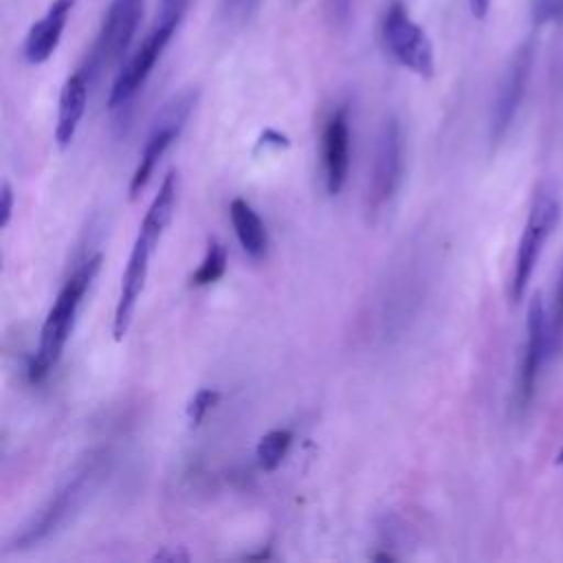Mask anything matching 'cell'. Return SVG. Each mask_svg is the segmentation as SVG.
<instances>
[{
  "label": "cell",
  "instance_id": "cell-1",
  "mask_svg": "<svg viewBox=\"0 0 563 563\" xmlns=\"http://www.w3.org/2000/svg\"><path fill=\"white\" fill-rule=\"evenodd\" d=\"M176 194H178V174L172 169L163 178L158 194L154 196L150 209L145 211V218L139 227L136 240L132 244V251H130V257H128V264H125V271L121 277V290H119V299L114 306V319H112V334L117 341H121L130 330L139 297H141L145 279H147L150 257H152L165 227L172 220Z\"/></svg>",
  "mask_w": 563,
  "mask_h": 563
},
{
  "label": "cell",
  "instance_id": "cell-2",
  "mask_svg": "<svg viewBox=\"0 0 563 563\" xmlns=\"http://www.w3.org/2000/svg\"><path fill=\"white\" fill-rule=\"evenodd\" d=\"M108 451L97 449L88 453L73 475L53 493V497L9 539L7 550H29L51 534H55L62 526H66L73 515L90 499V495L99 488L101 479L108 473Z\"/></svg>",
  "mask_w": 563,
  "mask_h": 563
},
{
  "label": "cell",
  "instance_id": "cell-4",
  "mask_svg": "<svg viewBox=\"0 0 563 563\" xmlns=\"http://www.w3.org/2000/svg\"><path fill=\"white\" fill-rule=\"evenodd\" d=\"M559 216H561V202H559L556 189L548 183L539 185L528 211V220L517 246V255H515V268L510 277V299L515 303L521 301L528 288V282L532 277V271L539 262V255L543 251V244L554 231Z\"/></svg>",
  "mask_w": 563,
  "mask_h": 563
},
{
  "label": "cell",
  "instance_id": "cell-11",
  "mask_svg": "<svg viewBox=\"0 0 563 563\" xmlns=\"http://www.w3.org/2000/svg\"><path fill=\"white\" fill-rule=\"evenodd\" d=\"M548 350V312L541 295L537 292L528 306V323H526V345L521 354V365L517 372L515 402L519 409H526L534 396L539 369L543 365Z\"/></svg>",
  "mask_w": 563,
  "mask_h": 563
},
{
  "label": "cell",
  "instance_id": "cell-9",
  "mask_svg": "<svg viewBox=\"0 0 563 563\" xmlns=\"http://www.w3.org/2000/svg\"><path fill=\"white\" fill-rule=\"evenodd\" d=\"M402 180V130L400 123L389 117L376 141L372 183L367 191V205L372 211H380L396 196Z\"/></svg>",
  "mask_w": 563,
  "mask_h": 563
},
{
  "label": "cell",
  "instance_id": "cell-12",
  "mask_svg": "<svg viewBox=\"0 0 563 563\" xmlns=\"http://www.w3.org/2000/svg\"><path fill=\"white\" fill-rule=\"evenodd\" d=\"M321 163L325 191L336 196L350 172V114L347 108H336L325 121L321 136Z\"/></svg>",
  "mask_w": 563,
  "mask_h": 563
},
{
  "label": "cell",
  "instance_id": "cell-24",
  "mask_svg": "<svg viewBox=\"0 0 563 563\" xmlns=\"http://www.w3.org/2000/svg\"><path fill=\"white\" fill-rule=\"evenodd\" d=\"M488 7H490V0H468V9L475 20H484L488 13Z\"/></svg>",
  "mask_w": 563,
  "mask_h": 563
},
{
  "label": "cell",
  "instance_id": "cell-18",
  "mask_svg": "<svg viewBox=\"0 0 563 563\" xmlns=\"http://www.w3.org/2000/svg\"><path fill=\"white\" fill-rule=\"evenodd\" d=\"M563 345V266L552 292V306L548 312V350L550 354L559 352Z\"/></svg>",
  "mask_w": 563,
  "mask_h": 563
},
{
  "label": "cell",
  "instance_id": "cell-16",
  "mask_svg": "<svg viewBox=\"0 0 563 563\" xmlns=\"http://www.w3.org/2000/svg\"><path fill=\"white\" fill-rule=\"evenodd\" d=\"M290 442H292V433L288 429H273V431L264 433L255 446L257 464L264 471H275L282 464V460L286 457Z\"/></svg>",
  "mask_w": 563,
  "mask_h": 563
},
{
  "label": "cell",
  "instance_id": "cell-20",
  "mask_svg": "<svg viewBox=\"0 0 563 563\" xmlns=\"http://www.w3.org/2000/svg\"><path fill=\"white\" fill-rule=\"evenodd\" d=\"M563 18V0H534L532 2V22L543 26L548 22H559Z\"/></svg>",
  "mask_w": 563,
  "mask_h": 563
},
{
  "label": "cell",
  "instance_id": "cell-14",
  "mask_svg": "<svg viewBox=\"0 0 563 563\" xmlns=\"http://www.w3.org/2000/svg\"><path fill=\"white\" fill-rule=\"evenodd\" d=\"M88 84H90L88 73L84 68H77L73 75L66 77V81L62 86L59 106H57V123H55V141L62 150L66 145H70V141L77 134V128L86 112Z\"/></svg>",
  "mask_w": 563,
  "mask_h": 563
},
{
  "label": "cell",
  "instance_id": "cell-19",
  "mask_svg": "<svg viewBox=\"0 0 563 563\" xmlns=\"http://www.w3.org/2000/svg\"><path fill=\"white\" fill-rule=\"evenodd\" d=\"M218 400H220V391L209 389V387L198 389V391L194 394V398L189 400V405H187V418H189V422H191L194 427L200 424L202 418L207 416V411H209Z\"/></svg>",
  "mask_w": 563,
  "mask_h": 563
},
{
  "label": "cell",
  "instance_id": "cell-13",
  "mask_svg": "<svg viewBox=\"0 0 563 563\" xmlns=\"http://www.w3.org/2000/svg\"><path fill=\"white\" fill-rule=\"evenodd\" d=\"M75 0H53L46 13L35 20L24 37V59L29 64H44L57 48Z\"/></svg>",
  "mask_w": 563,
  "mask_h": 563
},
{
  "label": "cell",
  "instance_id": "cell-7",
  "mask_svg": "<svg viewBox=\"0 0 563 563\" xmlns=\"http://www.w3.org/2000/svg\"><path fill=\"white\" fill-rule=\"evenodd\" d=\"M196 106V90H183L178 95H174L156 114L145 145L141 150V158L139 165L132 174L130 180V198H136L139 191L147 185L150 176L154 174L156 163L161 161V156L167 152V147L178 139L180 130L185 128V121L189 119L191 110Z\"/></svg>",
  "mask_w": 563,
  "mask_h": 563
},
{
  "label": "cell",
  "instance_id": "cell-6",
  "mask_svg": "<svg viewBox=\"0 0 563 563\" xmlns=\"http://www.w3.org/2000/svg\"><path fill=\"white\" fill-rule=\"evenodd\" d=\"M383 40L389 55L422 79H431L435 73L433 44L427 31L409 15L402 2H394L383 18Z\"/></svg>",
  "mask_w": 563,
  "mask_h": 563
},
{
  "label": "cell",
  "instance_id": "cell-21",
  "mask_svg": "<svg viewBox=\"0 0 563 563\" xmlns=\"http://www.w3.org/2000/svg\"><path fill=\"white\" fill-rule=\"evenodd\" d=\"M11 213H13V189H11V185L4 180V183H2V189H0V227H2V229L9 224Z\"/></svg>",
  "mask_w": 563,
  "mask_h": 563
},
{
  "label": "cell",
  "instance_id": "cell-5",
  "mask_svg": "<svg viewBox=\"0 0 563 563\" xmlns=\"http://www.w3.org/2000/svg\"><path fill=\"white\" fill-rule=\"evenodd\" d=\"M143 9L145 0H110L86 66H81L88 77H95L97 73L112 68L123 59L139 31Z\"/></svg>",
  "mask_w": 563,
  "mask_h": 563
},
{
  "label": "cell",
  "instance_id": "cell-23",
  "mask_svg": "<svg viewBox=\"0 0 563 563\" xmlns=\"http://www.w3.org/2000/svg\"><path fill=\"white\" fill-rule=\"evenodd\" d=\"M185 7H187V0H163V13H161V18L183 15Z\"/></svg>",
  "mask_w": 563,
  "mask_h": 563
},
{
  "label": "cell",
  "instance_id": "cell-10",
  "mask_svg": "<svg viewBox=\"0 0 563 563\" xmlns=\"http://www.w3.org/2000/svg\"><path fill=\"white\" fill-rule=\"evenodd\" d=\"M532 59H534V44H532V40H526L523 44L517 46L515 55L508 62V68L501 77L497 99L493 106V119H490V141L493 143H499L515 121V114H517L519 103L526 92Z\"/></svg>",
  "mask_w": 563,
  "mask_h": 563
},
{
  "label": "cell",
  "instance_id": "cell-22",
  "mask_svg": "<svg viewBox=\"0 0 563 563\" xmlns=\"http://www.w3.org/2000/svg\"><path fill=\"white\" fill-rule=\"evenodd\" d=\"M260 145H273V147H288V136L275 132V130H264Z\"/></svg>",
  "mask_w": 563,
  "mask_h": 563
},
{
  "label": "cell",
  "instance_id": "cell-15",
  "mask_svg": "<svg viewBox=\"0 0 563 563\" xmlns=\"http://www.w3.org/2000/svg\"><path fill=\"white\" fill-rule=\"evenodd\" d=\"M229 216L244 253L253 260H262L268 249V233L257 211L244 198H233L229 205Z\"/></svg>",
  "mask_w": 563,
  "mask_h": 563
},
{
  "label": "cell",
  "instance_id": "cell-8",
  "mask_svg": "<svg viewBox=\"0 0 563 563\" xmlns=\"http://www.w3.org/2000/svg\"><path fill=\"white\" fill-rule=\"evenodd\" d=\"M180 18L183 15L161 18V22L150 31V35L141 42V46L132 53V57L123 64L117 79L112 81V88L108 95V108H121L139 92V88L145 84L152 68L156 66L158 57L163 55L165 46L169 44L172 35L176 33Z\"/></svg>",
  "mask_w": 563,
  "mask_h": 563
},
{
  "label": "cell",
  "instance_id": "cell-3",
  "mask_svg": "<svg viewBox=\"0 0 563 563\" xmlns=\"http://www.w3.org/2000/svg\"><path fill=\"white\" fill-rule=\"evenodd\" d=\"M99 266H101V255L99 253L88 255L75 268V273L68 277V282L62 286L55 303L51 306V310L44 319V325L40 332V345L29 365V383L37 385V383L46 380V376L55 369L57 361L62 358L64 345L73 332L81 299H84L88 286L92 284Z\"/></svg>",
  "mask_w": 563,
  "mask_h": 563
},
{
  "label": "cell",
  "instance_id": "cell-17",
  "mask_svg": "<svg viewBox=\"0 0 563 563\" xmlns=\"http://www.w3.org/2000/svg\"><path fill=\"white\" fill-rule=\"evenodd\" d=\"M227 271V249L218 240H209L200 266L191 275V286H211Z\"/></svg>",
  "mask_w": 563,
  "mask_h": 563
}]
</instances>
